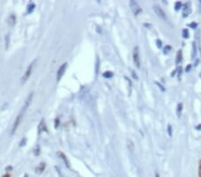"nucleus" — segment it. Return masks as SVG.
<instances>
[{
  "label": "nucleus",
  "mask_w": 201,
  "mask_h": 177,
  "mask_svg": "<svg viewBox=\"0 0 201 177\" xmlns=\"http://www.w3.org/2000/svg\"><path fill=\"white\" fill-rule=\"evenodd\" d=\"M32 97H33V93H31V95H30V96L28 97V98L26 99V101H25V103H24V106L21 107V110L20 111V113L18 114V116H17V117H16V119H15V121H14V125H13V129H12V131H11V134H12V135L14 133V131H15L16 129L18 128L19 124H20V123H21V119H22V117H24V113L26 112V110H27L29 105L31 104V99H32Z\"/></svg>",
  "instance_id": "obj_1"
},
{
  "label": "nucleus",
  "mask_w": 201,
  "mask_h": 177,
  "mask_svg": "<svg viewBox=\"0 0 201 177\" xmlns=\"http://www.w3.org/2000/svg\"><path fill=\"white\" fill-rule=\"evenodd\" d=\"M130 7L131 9L132 13L136 16H138L142 12V9L140 8V6H139V4L136 1H130Z\"/></svg>",
  "instance_id": "obj_2"
},
{
  "label": "nucleus",
  "mask_w": 201,
  "mask_h": 177,
  "mask_svg": "<svg viewBox=\"0 0 201 177\" xmlns=\"http://www.w3.org/2000/svg\"><path fill=\"white\" fill-rule=\"evenodd\" d=\"M153 9H154V12L155 13V14L158 15L159 18H161V19L164 20V21H166V20H167V16H166L165 13L163 11V9H162L160 6L155 5V6H153Z\"/></svg>",
  "instance_id": "obj_3"
},
{
  "label": "nucleus",
  "mask_w": 201,
  "mask_h": 177,
  "mask_svg": "<svg viewBox=\"0 0 201 177\" xmlns=\"http://www.w3.org/2000/svg\"><path fill=\"white\" fill-rule=\"evenodd\" d=\"M35 63H36V60H34V61L30 64V66L28 67V69L26 70V72H25L24 77L21 78V83H24V82L30 78V76H31V72H32V69H33V67H34Z\"/></svg>",
  "instance_id": "obj_4"
},
{
  "label": "nucleus",
  "mask_w": 201,
  "mask_h": 177,
  "mask_svg": "<svg viewBox=\"0 0 201 177\" xmlns=\"http://www.w3.org/2000/svg\"><path fill=\"white\" fill-rule=\"evenodd\" d=\"M133 61L134 64L138 68L140 67V54H139V49L136 47L133 49Z\"/></svg>",
  "instance_id": "obj_5"
},
{
  "label": "nucleus",
  "mask_w": 201,
  "mask_h": 177,
  "mask_svg": "<svg viewBox=\"0 0 201 177\" xmlns=\"http://www.w3.org/2000/svg\"><path fill=\"white\" fill-rule=\"evenodd\" d=\"M66 67H67V64H66V63H63V64L60 66V68L58 69L57 74H56V80H57V81H59L61 80V78L63 77V75L64 74L65 70H66Z\"/></svg>",
  "instance_id": "obj_6"
},
{
  "label": "nucleus",
  "mask_w": 201,
  "mask_h": 177,
  "mask_svg": "<svg viewBox=\"0 0 201 177\" xmlns=\"http://www.w3.org/2000/svg\"><path fill=\"white\" fill-rule=\"evenodd\" d=\"M190 13H191V9H190V5L188 4V5H186L185 6H184V8H183V11H182V16L185 18V17H188L190 14Z\"/></svg>",
  "instance_id": "obj_7"
},
{
  "label": "nucleus",
  "mask_w": 201,
  "mask_h": 177,
  "mask_svg": "<svg viewBox=\"0 0 201 177\" xmlns=\"http://www.w3.org/2000/svg\"><path fill=\"white\" fill-rule=\"evenodd\" d=\"M15 21H16V17L14 16V14H11L8 18V24L10 26H14L15 24Z\"/></svg>",
  "instance_id": "obj_8"
},
{
  "label": "nucleus",
  "mask_w": 201,
  "mask_h": 177,
  "mask_svg": "<svg viewBox=\"0 0 201 177\" xmlns=\"http://www.w3.org/2000/svg\"><path fill=\"white\" fill-rule=\"evenodd\" d=\"M59 156L62 158V159H63V162L65 163L66 166H67V167H70V162L68 161V159H67V158L64 156V155H63L62 152H59Z\"/></svg>",
  "instance_id": "obj_9"
},
{
  "label": "nucleus",
  "mask_w": 201,
  "mask_h": 177,
  "mask_svg": "<svg viewBox=\"0 0 201 177\" xmlns=\"http://www.w3.org/2000/svg\"><path fill=\"white\" fill-rule=\"evenodd\" d=\"M192 44H193V45H192V55H191V57H192V59H195V57L197 56V45H196L195 42H193Z\"/></svg>",
  "instance_id": "obj_10"
},
{
  "label": "nucleus",
  "mask_w": 201,
  "mask_h": 177,
  "mask_svg": "<svg viewBox=\"0 0 201 177\" xmlns=\"http://www.w3.org/2000/svg\"><path fill=\"white\" fill-rule=\"evenodd\" d=\"M182 110V104L180 103V104H178V106H177V116H178V117L181 116Z\"/></svg>",
  "instance_id": "obj_11"
},
{
  "label": "nucleus",
  "mask_w": 201,
  "mask_h": 177,
  "mask_svg": "<svg viewBox=\"0 0 201 177\" xmlns=\"http://www.w3.org/2000/svg\"><path fill=\"white\" fill-rule=\"evenodd\" d=\"M181 61H182V50H179L176 56V64H178L179 63H181Z\"/></svg>",
  "instance_id": "obj_12"
},
{
  "label": "nucleus",
  "mask_w": 201,
  "mask_h": 177,
  "mask_svg": "<svg viewBox=\"0 0 201 177\" xmlns=\"http://www.w3.org/2000/svg\"><path fill=\"white\" fill-rule=\"evenodd\" d=\"M189 36H190L189 31H188L187 29H183V30H182V37H183L184 39H188Z\"/></svg>",
  "instance_id": "obj_13"
},
{
  "label": "nucleus",
  "mask_w": 201,
  "mask_h": 177,
  "mask_svg": "<svg viewBox=\"0 0 201 177\" xmlns=\"http://www.w3.org/2000/svg\"><path fill=\"white\" fill-rule=\"evenodd\" d=\"M174 8L176 11H179L181 8H182V3L181 2H176L175 3V6H174Z\"/></svg>",
  "instance_id": "obj_14"
},
{
  "label": "nucleus",
  "mask_w": 201,
  "mask_h": 177,
  "mask_svg": "<svg viewBox=\"0 0 201 177\" xmlns=\"http://www.w3.org/2000/svg\"><path fill=\"white\" fill-rule=\"evenodd\" d=\"M103 76H104L105 78H112V77H113V74H112L111 72H105V73L103 74Z\"/></svg>",
  "instance_id": "obj_15"
},
{
  "label": "nucleus",
  "mask_w": 201,
  "mask_h": 177,
  "mask_svg": "<svg viewBox=\"0 0 201 177\" xmlns=\"http://www.w3.org/2000/svg\"><path fill=\"white\" fill-rule=\"evenodd\" d=\"M128 147H129V149H130V151H133L134 146H133V143H132L131 141H128Z\"/></svg>",
  "instance_id": "obj_16"
},
{
  "label": "nucleus",
  "mask_w": 201,
  "mask_h": 177,
  "mask_svg": "<svg viewBox=\"0 0 201 177\" xmlns=\"http://www.w3.org/2000/svg\"><path fill=\"white\" fill-rule=\"evenodd\" d=\"M34 7H35L34 4H31V5H30V6H28V13H31V12L33 11Z\"/></svg>",
  "instance_id": "obj_17"
},
{
  "label": "nucleus",
  "mask_w": 201,
  "mask_h": 177,
  "mask_svg": "<svg viewBox=\"0 0 201 177\" xmlns=\"http://www.w3.org/2000/svg\"><path fill=\"white\" fill-rule=\"evenodd\" d=\"M171 50V47L170 46H166L165 48V50H164V54H168Z\"/></svg>",
  "instance_id": "obj_18"
},
{
  "label": "nucleus",
  "mask_w": 201,
  "mask_h": 177,
  "mask_svg": "<svg viewBox=\"0 0 201 177\" xmlns=\"http://www.w3.org/2000/svg\"><path fill=\"white\" fill-rule=\"evenodd\" d=\"M156 46H158V49L162 48V41H161L160 39H158V40H156Z\"/></svg>",
  "instance_id": "obj_19"
},
{
  "label": "nucleus",
  "mask_w": 201,
  "mask_h": 177,
  "mask_svg": "<svg viewBox=\"0 0 201 177\" xmlns=\"http://www.w3.org/2000/svg\"><path fill=\"white\" fill-rule=\"evenodd\" d=\"M182 68L180 66V68H179V73H178V77H179V80L181 79V76H182Z\"/></svg>",
  "instance_id": "obj_20"
},
{
  "label": "nucleus",
  "mask_w": 201,
  "mask_h": 177,
  "mask_svg": "<svg viewBox=\"0 0 201 177\" xmlns=\"http://www.w3.org/2000/svg\"><path fill=\"white\" fill-rule=\"evenodd\" d=\"M167 131H168V134H169V136H172V127H171V125H168V127H167Z\"/></svg>",
  "instance_id": "obj_21"
},
{
  "label": "nucleus",
  "mask_w": 201,
  "mask_h": 177,
  "mask_svg": "<svg viewBox=\"0 0 201 177\" xmlns=\"http://www.w3.org/2000/svg\"><path fill=\"white\" fill-rule=\"evenodd\" d=\"M189 26H190V28H192V29H196V28H197V24L196 23H192V24H190Z\"/></svg>",
  "instance_id": "obj_22"
},
{
  "label": "nucleus",
  "mask_w": 201,
  "mask_h": 177,
  "mask_svg": "<svg viewBox=\"0 0 201 177\" xmlns=\"http://www.w3.org/2000/svg\"><path fill=\"white\" fill-rule=\"evenodd\" d=\"M155 83H156V85H158V86L159 87V88H160V90H161L162 91H165V88H164L160 83H158V82H155Z\"/></svg>",
  "instance_id": "obj_23"
},
{
  "label": "nucleus",
  "mask_w": 201,
  "mask_h": 177,
  "mask_svg": "<svg viewBox=\"0 0 201 177\" xmlns=\"http://www.w3.org/2000/svg\"><path fill=\"white\" fill-rule=\"evenodd\" d=\"M131 74H132V76H133V78H134V79H135V80H138V76L135 74V72L132 71V72H131Z\"/></svg>",
  "instance_id": "obj_24"
},
{
  "label": "nucleus",
  "mask_w": 201,
  "mask_h": 177,
  "mask_svg": "<svg viewBox=\"0 0 201 177\" xmlns=\"http://www.w3.org/2000/svg\"><path fill=\"white\" fill-rule=\"evenodd\" d=\"M190 69H191V65L190 64H189L187 67H186V73H189L190 71Z\"/></svg>",
  "instance_id": "obj_25"
},
{
  "label": "nucleus",
  "mask_w": 201,
  "mask_h": 177,
  "mask_svg": "<svg viewBox=\"0 0 201 177\" xmlns=\"http://www.w3.org/2000/svg\"><path fill=\"white\" fill-rule=\"evenodd\" d=\"M198 6H199V12L201 13V1L198 2Z\"/></svg>",
  "instance_id": "obj_26"
},
{
  "label": "nucleus",
  "mask_w": 201,
  "mask_h": 177,
  "mask_svg": "<svg viewBox=\"0 0 201 177\" xmlns=\"http://www.w3.org/2000/svg\"><path fill=\"white\" fill-rule=\"evenodd\" d=\"M200 177H201V168H200Z\"/></svg>",
  "instance_id": "obj_27"
},
{
  "label": "nucleus",
  "mask_w": 201,
  "mask_h": 177,
  "mask_svg": "<svg viewBox=\"0 0 201 177\" xmlns=\"http://www.w3.org/2000/svg\"><path fill=\"white\" fill-rule=\"evenodd\" d=\"M4 177H8V176H7V175H6V176H4Z\"/></svg>",
  "instance_id": "obj_28"
},
{
  "label": "nucleus",
  "mask_w": 201,
  "mask_h": 177,
  "mask_svg": "<svg viewBox=\"0 0 201 177\" xmlns=\"http://www.w3.org/2000/svg\"><path fill=\"white\" fill-rule=\"evenodd\" d=\"M199 76H200V78H201V74H199Z\"/></svg>",
  "instance_id": "obj_29"
}]
</instances>
